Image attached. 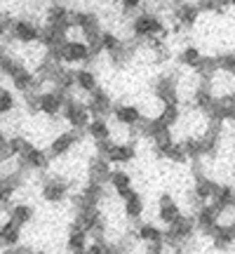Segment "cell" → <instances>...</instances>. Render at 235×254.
I'll use <instances>...</instances> for the list:
<instances>
[{"instance_id": "1", "label": "cell", "mask_w": 235, "mask_h": 254, "mask_svg": "<svg viewBox=\"0 0 235 254\" xmlns=\"http://www.w3.org/2000/svg\"><path fill=\"white\" fill-rule=\"evenodd\" d=\"M129 31H132V36L136 40H148V38H163L165 40L170 36L163 17L155 14V12H139V14H134L132 21H129Z\"/></svg>"}, {"instance_id": "2", "label": "cell", "mask_w": 235, "mask_h": 254, "mask_svg": "<svg viewBox=\"0 0 235 254\" xmlns=\"http://www.w3.org/2000/svg\"><path fill=\"white\" fill-rule=\"evenodd\" d=\"M193 231H195V219L183 214V217H179L174 224H170L163 231V245L172 247V252L174 250H181V245L188 243L190 238H193Z\"/></svg>"}, {"instance_id": "3", "label": "cell", "mask_w": 235, "mask_h": 254, "mask_svg": "<svg viewBox=\"0 0 235 254\" xmlns=\"http://www.w3.org/2000/svg\"><path fill=\"white\" fill-rule=\"evenodd\" d=\"M61 118L71 125V129L85 132V127L90 125L92 116H90V111H87V106H85V101H78L73 94H68L61 106Z\"/></svg>"}, {"instance_id": "4", "label": "cell", "mask_w": 235, "mask_h": 254, "mask_svg": "<svg viewBox=\"0 0 235 254\" xmlns=\"http://www.w3.org/2000/svg\"><path fill=\"white\" fill-rule=\"evenodd\" d=\"M7 38L14 40V43H21V45H36L38 38H40V24L33 21V19L19 17L12 21V28H9Z\"/></svg>"}, {"instance_id": "5", "label": "cell", "mask_w": 235, "mask_h": 254, "mask_svg": "<svg viewBox=\"0 0 235 254\" xmlns=\"http://www.w3.org/2000/svg\"><path fill=\"white\" fill-rule=\"evenodd\" d=\"M71 186L73 184L68 179H61V177H43V186H40V195L45 202H63V200L71 195Z\"/></svg>"}, {"instance_id": "6", "label": "cell", "mask_w": 235, "mask_h": 254, "mask_svg": "<svg viewBox=\"0 0 235 254\" xmlns=\"http://www.w3.org/2000/svg\"><path fill=\"white\" fill-rule=\"evenodd\" d=\"M85 132H75V129H68V132H59V134L52 136L50 141V148H47V155L50 158H61V155H68L80 144V139Z\"/></svg>"}, {"instance_id": "7", "label": "cell", "mask_w": 235, "mask_h": 254, "mask_svg": "<svg viewBox=\"0 0 235 254\" xmlns=\"http://www.w3.org/2000/svg\"><path fill=\"white\" fill-rule=\"evenodd\" d=\"M153 94L155 99H160L163 104H176L181 106V94H179V80L174 75H160L153 85Z\"/></svg>"}, {"instance_id": "8", "label": "cell", "mask_w": 235, "mask_h": 254, "mask_svg": "<svg viewBox=\"0 0 235 254\" xmlns=\"http://www.w3.org/2000/svg\"><path fill=\"white\" fill-rule=\"evenodd\" d=\"M68 94H61L57 90H40L38 92V113H43L47 118L61 116V106Z\"/></svg>"}, {"instance_id": "9", "label": "cell", "mask_w": 235, "mask_h": 254, "mask_svg": "<svg viewBox=\"0 0 235 254\" xmlns=\"http://www.w3.org/2000/svg\"><path fill=\"white\" fill-rule=\"evenodd\" d=\"M85 106L90 111L92 118H109L113 113V99L109 97V92L97 87V90L90 94V99L85 101Z\"/></svg>"}, {"instance_id": "10", "label": "cell", "mask_w": 235, "mask_h": 254, "mask_svg": "<svg viewBox=\"0 0 235 254\" xmlns=\"http://www.w3.org/2000/svg\"><path fill=\"white\" fill-rule=\"evenodd\" d=\"M193 219H195V228H200L205 236L212 238V233H214V231H217V226H219V209L214 207L212 202H207V205H200V207L195 209Z\"/></svg>"}, {"instance_id": "11", "label": "cell", "mask_w": 235, "mask_h": 254, "mask_svg": "<svg viewBox=\"0 0 235 254\" xmlns=\"http://www.w3.org/2000/svg\"><path fill=\"white\" fill-rule=\"evenodd\" d=\"M19 163L24 165L28 172H47L50 170V155H47V151L33 144L24 155H19Z\"/></svg>"}, {"instance_id": "12", "label": "cell", "mask_w": 235, "mask_h": 254, "mask_svg": "<svg viewBox=\"0 0 235 254\" xmlns=\"http://www.w3.org/2000/svg\"><path fill=\"white\" fill-rule=\"evenodd\" d=\"M111 116H113L122 127H127V129L136 127L141 123V118H144L141 109L134 106V104H113V113H111Z\"/></svg>"}, {"instance_id": "13", "label": "cell", "mask_w": 235, "mask_h": 254, "mask_svg": "<svg viewBox=\"0 0 235 254\" xmlns=\"http://www.w3.org/2000/svg\"><path fill=\"white\" fill-rule=\"evenodd\" d=\"M179 217H183V212H181V205L174 200V195L170 193H163L160 198H158V219L163 221L165 226H170L174 224Z\"/></svg>"}, {"instance_id": "14", "label": "cell", "mask_w": 235, "mask_h": 254, "mask_svg": "<svg viewBox=\"0 0 235 254\" xmlns=\"http://www.w3.org/2000/svg\"><path fill=\"white\" fill-rule=\"evenodd\" d=\"M111 172H113V167L106 158H99V155H94L87 165V182L92 184H99V186H106L111 179Z\"/></svg>"}, {"instance_id": "15", "label": "cell", "mask_w": 235, "mask_h": 254, "mask_svg": "<svg viewBox=\"0 0 235 254\" xmlns=\"http://www.w3.org/2000/svg\"><path fill=\"white\" fill-rule=\"evenodd\" d=\"M136 158V146L132 141H113L111 151L106 153V160L111 165H127Z\"/></svg>"}, {"instance_id": "16", "label": "cell", "mask_w": 235, "mask_h": 254, "mask_svg": "<svg viewBox=\"0 0 235 254\" xmlns=\"http://www.w3.org/2000/svg\"><path fill=\"white\" fill-rule=\"evenodd\" d=\"M9 80H12V87H14L17 92H21V94H28V92H40V85H38L36 73L31 71L28 66L19 68Z\"/></svg>"}, {"instance_id": "17", "label": "cell", "mask_w": 235, "mask_h": 254, "mask_svg": "<svg viewBox=\"0 0 235 254\" xmlns=\"http://www.w3.org/2000/svg\"><path fill=\"white\" fill-rule=\"evenodd\" d=\"M198 17H200V7L195 2H179L174 7V19H176L179 28H193L198 24Z\"/></svg>"}, {"instance_id": "18", "label": "cell", "mask_w": 235, "mask_h": 254, "mask_svg": "<svg viewBox=\"0 0 235 254\" xmlns=\"http://www.w3.org/2000/svg\"><path fill=\"white\" fill-rule=\"evenodd\" d=\"M217 190H219V182L209 179V177H200L193 184V198L198 200V205H207V202L214 200Z\"/></svg>"}, {"instance_id": "19", "label": "cell", "mask_w": 235, "mask_h": 254, "mask_svg": "<svg viewBox=\"0 0 235 254\" xmlns=\"http://www.w3.org/2000/svg\"><path fill=\"white\" fill-rule=\"evenodd\" d=\"M109 184H111V189L116 190V195L120 200L129 198V195L134 193V189H132V177H129L125 170H113V172H111Z\"/></svg>"}, {"instance_id": "20", "label": "cell", "mask_w": 235, "mask_h": 254, "mask_svg": "<svg viewBox=\"0 0 235 254\" xmlns=\"http://www.w3.org/2000/svg\"><path fill=\"white\" fill-rule=\"evenodd\" d=\"M90 245V236H87V231H82L80 226H75L73 224L68 228V236H66V247H68V252L71 254H82Z\"/></svg>"}, {"instance_id": "21", "label": "cell", "mask_w": 235, "mask_h": 254, "mask_svg": "<svg viewBox=\"0 0 235 254\" xmlns=\"http://www.w3.org/2000/svg\"><path fill=\"white\" fill-rule=\"evenodd\" d=\"M73 78H75V90L85 92V94H92L99 87V78H97V73L92 68H75Z\"/></svg>"}, {"instance_id": "22", "label": "cell", "mask_w": 235, "mask_h": 254, "mask_svg": "<svg viewBox=\"0 0 235 254\" xmlns=\"http://www.w3.org/2000/svg\"><path fill=\"white\" fill-rule=\"evenodd\" d=\"M19 243H21V226H17L14 221L5 219L0 224V247L9 250V247L19 245Z\"/></svg>"}, {"instance_id": "23", "label": "cell", "mask_w": 235, "mask_h": 254, "mask_svg": "<svg viewBox=\"0 0 235 254\" xmlns=\"http://www.w3.org/2000/svg\"><path fill=\"white\" fill-rule=\"evenodd\" d=\"M33 207L31 205H26V202H17V205H9V209H7V219L9 221H14L17 226H26V224H31L33 221Z\"/></svg>"}, {"instance_id": "24", "label": "cell", "mask_w": 235, "mask_h": 254, "mask_svg": "<svg viewBox=\"0 0 235 254\" xmlns=\"http://www.w3.org/2000/svg\"><path fill=\"white\" fill-rule=\"evenodd\" d=\"M85 132L90 134V139L97 144V141H106L111 139V123L109 118H92L90 125L85 127Z\"/></svg>"}, {"instance_id": "25", "label": "cell", "mask_w": 235, "mask_h": 254, "mask_svg": "<svg viewBox=\"0 0 235 254\" xmlns=\"http://www.w3.org/2000/svg\"><path fill=\"white\" fill-rule=\"evenodd\" d=\"M122 205H125L127 219H132V221H139V219H141V214H144V209H146L144 198H141V193H136V190L129 195V198L122 200Z\"/></svg>"}, {"instance_id": "26", "label": "cell", "mask_w": 235, "mask_h": 254, "mask_svg": "<svg viewBox=\"0 0 235 254\" xmlns=\"http://www.w3.org/2000/svg\"><path fill=\"white\" fill-rule=\"evenodd\" d=\"M212 205L217 209H228V207H235V189L231 184H219V190L214 200H212Z\"/></svg>"}, {"instance_id": "27", "label": "cell", "mask_w": 235, "mask_h": 254, "mask_svg": "<svg viewBox=\"0 0 235 254\" xmlns=\"http://www.w3.org/2000/svg\"><path fill=\"white\" fill-rule=\"evenodd\" d=\"M136 240H141L146 245H155V243H163V228L155 226V224H141L136 231Z\"/></svg>"}, {"instance_id": "28", "label": "cell", "mask_w": 235, "mask_h": 254, "mask_svg": "<svg viewBox=\"0 0 235 254\" xmlns=\"http://www.w3.org/2000/svg\"><path fill=\"white\" fill-rule=\"evenodd\" d=\"M12 111H17V97L12 90L0 85V116H7Z\"/></svg>"}, {"instance_id": "29", "label": "cell", "mask_w": 235, "mask_h": 254, "mask_svg": "<svg viewBox=\"0 0 235 254\" xmlns=\"http://www.w3.org/2000/svg\"><path fill=\"white\" fill-rule=\"evenodd\" d=\"M167 127H174L181 120V109L176 104H163V113L158 116Z\"/></svg>"}, {"instance_id": "30", "label": "cell", "mask_w": 235, "mask_h": 254, "mask_svg": "<svg viewBox=\"0 0 235 254\" xmlns=\"http://www.w3.org/2000/svg\"><path fill=\"white\" fill-rule=\"evenodd\" d=\"M200 57H202V52H200V47H195V45H186L183 50H181L179 62L183 64V66H188V68H193V66H195V64L200 62Z\"/></svg>"}, {"instance_id": "31", "label": "cell", "mask_w": 235, "mask_h": 254, "mask_svg": "<svg viewBox=\"0 0 235 254\" xmlns=\"http://www.w3.org/2000/svg\"><path fill=\"white\" fill-rule=\"evenodd\" d=\"M99 43H101V50H104L106 55H111L113 50H118V47H120V43H122V38H118L116 33H113V31H101Z\"/></svg>"}, {"instance_id": "32", "label": "cell", "mask_w": 235, "mask_h": 254, "mask_svg": "<svg viewBox=\"0 0 235 254\" xmlns=\"http://www.w3.org/2000/svg\"><path fill=\"white\" fill-rule=\"evenodd\" d=\"M217 59H219V71L235 75V52H226V55L217 57Z\"/></svg>"}, {"instance_id": "33", "label": "cell", "mask_w": 235, "mask_h": 254, "mask_svg": "<svg viewBox=\"0 0 235 254\" xmlns=\"http://www.w3.org/2000/svg\"><path fill=\"white\" fill-rule=\"evenodd\" d=\"M12 21H14V17L0 9V38H5V36L9 33V28H12Z\"/></svg>"}, {"instance_id": "34", "label": "cell", "mask_w": 235, "mask_h": 254, "mask_svg": "<svg viewBox=\"0 0 235 254\" xmlns=\"http://www.w3.org/2000/svg\"><path fill=\"white\" fill-rule=\"evenodd\" d=\"M146 0H120V5H122V9H125V14H132L134 9H141L144 7Z\"/></svg>"}, {"instance_id": "35", "label": "cell", "mask_w": 235, "mask_h": 254, "mask_svg": "<svg viewBox=\"0 0 235 254\" xmlns=\"http://www.w3.org/2000/svg\"><path fill=\"white\" fill-rule=\"evenodd\" d=\"M5 254H33V250L28 245H14V247H9V250H5Z\"/></svg>"}, {"instance_id": "36", "label": "cell", "mask_w": 235, "mask_h": 254, "mask_svg": "<svg viewBox=\"0 0 235 254\" xmlns=\"http://www.w3.org/2000/svg\"><path fill=\"white\" fill-rule=\"evenodd\" d=\"M144 254H165V245L163 243H155V245H148Z\"/></svg>"}, {"instance_id": "37", "label": "cell", "mask_w": 235, "mask_h": 254, "mask_svg": "<svg viewBox=\"0 0 235 254\" xmlns=\"http://www.w3.org/2000/svg\"><path fill=\"white\" fill-rule=\"evenodd\" d=\"M7 55V45H0V64H2V57Z\"/></svg>"}, {"instance_id": "38", "label": "cell", "mask_w": 235, "mask_h": 254, "mask_svg": "<svg viewBox=\"0 0 235 254\" xmlns=\"http://www.w3.org/2000/svg\"><path fill=\"white\" fill-rule=\"evenodd\" d=\"M172 254H186V252H183V250H174Z\"/></svg>"}, {"instance_id": "39", "label": "cell", "mask_w": 235, "mask_h": 254, "mask_svg": "<svg viewBox=\"0 0 235 254\" xmlns=\"http://www.w3.org/2000/svg\"><path fill=\"white\" fill-rule=\"evenodd\" d=\"M33 254H47V252H43V250H40V252H33Z\"/></svg>"}, {"instance_id": "40", "label": "cell", "mask_w": 235, "mask_h": 254, "mask_svg": "<svg viewBox=\"0 0 235 254\" xmlns=\"http://www.w3.org/2000/svg\"><path fill=\"white\" fill-rule=\"evenodd\" d=\"M0 179H2V167H0Z\"/></svg>"}, {"instance_id": "41", "label": "cell", "mask_w": 235, "mask_h": 254, "mask_svg": "<svg viewBox=\"0 0 235 254\" xmlns=\"http://www.w3.org/2000/svg\"><path fill=\"white\" fill-rule=\"evenodd\" d=\"M233 214H235V207H233Z\"/></svg>"}, {"instance_id": "42", "label": "cell", "mask_w": 235, "mask_h": 254, "mask_svg": "<svg viewBox=\"0 0 235 254\" xmlns=\"http://www.w3.org/2000/svg\"><path fill=\"white\" fill-rule=\"evenodd\" d=\"M0 254H5V252H0Z\"/></svg>"}, {"instance_id": "43", "label": "cell", "mask_w": 235, "mask_h": 254, "mask_svg": "<svg viewBox=\"0 0 235 254\" xmlns=\"http://www.w3.org/2000/svg\"><path fill=\"white\" fill-rule=\"evenodd\" d=\"M233 174H235V170H233Z\"/></svg>"}, {"instance_id": "44", "label": "cell", "mask_w": 235, "mask_h": 254, "mask_svg": "<svg viewBox=\"0 0 235 254\" xmlns=\"http://www.w3.org/2000/svg\"><path fill=\"white\" fill-rule=\"evenodd\" d=\"M116 254H118V252H116Z\"/></svg>"}]
</instances>
